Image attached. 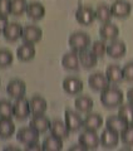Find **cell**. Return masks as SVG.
I'll return each instance as SVG.
<instances>
[{
    "label": "cell",
    "mask_w": 133,
    "mask_h": 151,
    "mask_svg": "<svg viewBox=\"0 0 133 151\" xmlns=\"http://www.w3.org/2000/svg\"><path fill=\"white\" fill-rule=\"evenodd\" d=\"M123 92L119 88L109 86L101 92V103L106 108H116L123 103Z\"/></svg>",
    "instance_id": "1"
},
{
    "label": "cell",
    "mask_w": 133,
    "mask_h": 151,
    "mask_svg": "<svg viewBox=\"0 0 133 151\" xmlns=\"http://www.w3.org/2000/svg\"><path fill=\"white\" fill-rule=\"evenodd\" d=\"M68 44L74 52H80L84 49H88L92 44L91 37L84 32H75L73 34H70L68 39Z\"/></svg>",
    "instance_id": "2"
},
{
    "label": "cell",
    "mask_w": 133,
    "mask_h": 151,
    "mask_svg": "<svg viewBox=\"0 0 133 151\" xmlns=\"http://www.w3.org/2000/svg\"><path fill=\"white\" fill-rule=\"evenodd\" d=\"M30 115H31V110H30L29 100H26L25 97L16 98L13 103V116L16 120H25Z\"/></svg>",
    "instance_id": "3"
},
{
    "label": "cell",
    "mask_w": 133,
    "mask_h": 151,
    "mask_svg": "<svg viewBox=\"0 0 133 151\" xmlns=\"http://www.w3.org/2000/svg\"><path fill=\"white\" fill-rule=\"evenodd\" d=\"M78 142L83 145L87 150H94L101 145V137L97 134V131L84 130L78 137Z\"/></svg>",
    "instance_id": "4"
},
{
    "label": "cell",
    "mask_w": 133,
    "mask_h": 151,
    "mask_svg": "<svg viewBox=\"0 0 133 151\" xmlns=\"http://www.w3.org/2000/svg\"><path fill=\"white\" fill-rule=\"evenodd\" d=\"M39 135H40V132H38L31 126H28V127H21V129L18 130L16 139L20 144L26 146V145L38 142L39 141Z\"/></svg>",
    "instance_id": "5"
},
{
    "label": "cell",
    "mask_w": 133,
    "mask_h": 151,
    "mask_svg": "<svg viewBox=\"0 0 133 151\" xmlns=\"http://www.w3.org/2000/svg\"><path fill=\"white\" fill-rule=\"evenodd\" d=\"M64 122H65V125L68 126L70 132H75V131H79L83 127L84 119H82V116L73 110H65Z\"/></svg>",
    "instance_id": "6"
},
{
    "label": "cell",
    "mask_w": 133,
    "mask_h": 151,
    "mask_svg": "<svg viewBox=\"0 0 133 151\" xmlns=\"http://www.w3.org/2000/svg\"><path fill=\"white\" fill-rule=\"evenodd\" d=\"M88 84L93 91L102 92L103 89H106V88H108L109 86H111V82H109V79L107 78L106 73L97 72V73H93V74L89 76Z\"/></svg>",
    "instance_id": "7"
},
{
    "label": "cell",
    "mask_w": 133,
    "mask_h": 151,
    "mask_svg": "<svg viewBox=\"0 0 133 151\" xmlns=\"http://www.w3.org/2000/svg\"><path fill=\"white\" fill-rule=\"evenodd\" d=\"M75 19L82 25H91L96 20V13L94 9L87 5H80L75 12Z\"/></svg>",
    "instance_id": "8"
},
{
    "label": "cell",
    "mask_w": 133,
    "mask_h": 151,
    "mask_svg": "<svg viewBox=\"0 0 133 151\" xmlns=\"http://www.w3.org/2000/svg\"><path fill=\"white\" fill-rule=\"evenodd\" d=\"M41 37H43V30L38 25H25L23 28L21 39L24 40V43L36 44L41 39Z\"/></svg>",
    "instance_id": "9"
},
{
    "label": "cell",
    "mask_w": 133,
    "mask_h": 151,
    "mask_svg": "<svg viewBox=\"0 0 133 151\" xmlns=\"http://www.w3.org/2000/svg\"><path fill=\"white\" fill-rule=\"evenodd\" d=\"M111 10H112V15L116 18L119 19L128 18L132 13V5L127 0H116L111 5Z\"/></svg>",
    "instance_id": "10"
},
{
    "label": "cell",
    "mask_w": 133,
    "mask_h": 151,
    "mask_svg": "<svg viewBox=\"0 0 133 151\" xmlns=\"http://www.w3.org/2000/svg\"><path fill=\"white\" fill-rule=\"evenodd\" d=\"M25 92H26L25 82L21 81V79H19V78L11 79L6 86V93L11 98H15V100L16 98H20V97H24Z\"/></svg>",
    "instance_id": "11"
},
{
    "label": "cell",
    "mask_w": 133,
    "mask_h": 151,
    "mask_svg": "<svg viewBox=\"0 0 133 151\" xmlns=\"http://www.w3.org/2000/svg\"><path fill=\"white\" fill-rule=\"evenodd\" d=\"M99 137H101V145L103 147L112 149V147H116L118 145V142H119V140H121V135L118 134V132L106 127Z\"/></svg>",
    "instance_id": "12"
},
{
    "label": "cell",
    "mask_w": 133,
    "mask_h": 151,
    "mask_svg": "<svg viewBox=\"0 0 133 151\" xmlns=\"http://www.w3.org/2000/svg\"><path fill=\"white\" fill-rule=\"evenodd\" d=\"M127 52L126 43L122 40L114 39L107 45V55H109L113 59H119Z\"/></svg>",
    "instance_id": "13"
},
{
    "label": "cell",
    "mask_w": 133,
    "mask_h": 151,
    "mask_svg": "<svg viewBox=\"0 0 133 151\" xmlns=\"http://www.w3.org/2000/svg\"><path fill=\"white\" fill-rule=\"evenodd\" d=\"M63 89L68 94H79L83 91V82L78 77H66L63 79Z\"/></svg>",
    "instance_id": "14"
},
{
    "label": "cell",
    "mask_w": 133,
    "mask_h": 151,
    "mask_svg": "<svg viewBox=\"0 0 133 151\" xmlns=\"http://www.w3.org/2000/svg\"><path fill=\"white\" fill-rule=\"evenodd\" d=\"M50 124L51 121L43 113V115H33L29 122V126H31L33 129H35L40 134H44V132H46L50 129Z\"/></svg>",
    "instance_id": "15"
},
{
    "label": "cell",
    "mask_w": 133,
    "mask_h": 151,
    "mask_svg": "<svg viewBox=\"0 0 133 151\" xmlns=\"http://www.w3.org/2000/svg\"><path fill=\"white\" fill-rule=\"evenodd\" d=\"M78 55H79L80 65L85 69H91L93 67H96L97 63H98V57L94 54L89 48L78 52Z\"/></svg>",
    "instance_id": "16"
},
{
    "label": "cell",
    "mask_w": 133,
    "mask_h": 151,
    "mask_svg": "<svg viewBox=\"0 0 133 151\" xmlns=\"http://www.w3.org/2000/svg\"><path fill=\"white\" fill-rule=\"evenodd\" d=\"M99 35L103 40H108V42H112L118 38L119 35V29L116 24L108 22V23H103V25L99 29Z\"/></svg>",
    "instance_id": "17"
},
{
    "label": "cell",
    "mask_w": 133,
    "mask_h": 151,
    "mask_svg": "<svg viewBox=\"0 0 133 151\" xmlns=\"http://www.w3.org/2000/svg\"><path fill=\"white\" fill-rule=\"evenodd\" d=\"M23 28L24 27H21L19 23H9L3 32V35L8 42H16L23 35Z\"/></svg>",
    "instance_id": "18"
},
{
    "label": "cell",
    "mask_w": 133,
    "mask_h": 151,
    "mask_svg": "<svg viewBox=\"0 0 133 151\" xmlns=\"http://www.w3.org/2000/svg\"><path fill=\"white\" fill-rule=\"evenodd\" d=\"M61 65L66 70H78L80 65L78 52L72 50V52L65 53L63 55V58H61Z\"/></svg>",
    "instance_id": "19"
},
{
    "label": "cell",
    "mask_w": 133,
    "mask_h": 151,
    "mask_svg": "<svg viewBox=\"0 0 133 151\" xmlns=\"http://www.w3.org/2000/svg\"><path fill=\"white\" fill-rule=\"evenodd\" d=\"M103 126V119L99 113H92L89 112L87 113V116L84 117V122H83V129L84 130H92V131H97Z\"/></svg>",
    "instance_id": "20"
},
{
    "label": "cell",
    "mask_w": 133,
    "mask_h": 151,
    "mask_svg": "<svg viewBox=\"0 0 133 151\" xmlns=\"http://www.w3.org/2000/svg\"><path fill=\"white\" fill-rule=\"evenodd\" d=\"M49 131H50L51 135L56 136V137H60L61 140L68 139L69 132H70L69 129H68V126L65 125V122L61 121V120H53L51 121Z\"/></svg>",
    "instance_id": "21"
},
{
    "label": "cell",
    "mask_w": 133,
    "mask_h": 151,
    "mask_svg": "<svg viewBox=\"0 0 133 151\" xmlns=\"http://www.w3.org/2000/svg\"><path fill=\"white\" fill-rule=\"evenodd\" d=\"M16 57L21 62H29L35 57V47L30 43H23L16 49Z\"/></svg>",
    "instance_id": "22"
},
{
    "label": "cell",
    "mask_w": 133,
    "mask_h": 151,
    "mask_svg": "<svg viewBox=\"0 0 133 151\" xmlns=\"http://www.w3.org/2000/svg\"><path fill=\"white\" fill-rule=\"evenodd\" d=\"M106 76L109 79V82L113 84H117V83H121L122 81H124L123 68L118 64H109L106 69Z\"/></svg>",
    "instance_id": "23"
},
{
    "label": "cell",
    "mask_w": 133,
    "mask_h": 151,
    "mask_svg": "<svg viewBox=\"0 0 133 151\" xmlns=\"http://www.w3.org/2000/svg\"><path fill=\"white\" fill-rule=\"evenodd\" d=\"M26 15L33 20H40L45 15V8L39 1H33L29 3L26 9Z\"/></svg>",
    "instance_id": "24"
},
{
    "label": "cell",
    "mask_w": 133,
    "mask_h": 151,
    "mask_svg": "<svg viewBox=\"0 0 133 151\" xmlns=\"http://www.w3.org/2000/svg\"><path fill=\"white\" fill-rule=\"evenodd\" d=\"M30 110H31V115H43L45 113L46 108H48V103H46L45 98H43L41 96H33L30 100Z\"/></svg>",
    "instance_id": "25"
},
{
    "label": "cell",
    "mask_w": 133,
    "mask_h": 151,
    "mask_svg": "<svg viewBox=\"0 0 133 151\" xmlns=\"http://www.w3.org/2000/svg\"><path fill=\"white\" fill-rule=\"evenodd\" d=\"M127 126H128V124L122 119L119 115H118V113H117V115L109 116L108 119L106 120V127H108V129L118 132V134H121V132L124 130Z\"/></svg>",
    "instance_id": "26"
},
{
    "label": "cell",
    "mask_w": 133,
    "mask_h": 151,
    "mask_svg": "<svg viewBox=\"0 0 133 151\" xmlns=\"http://www.w3.org/2000/svg\"><path fill=\"white\" fill-rule=\"evenodd\" d=\"M41 149L44 151H60L63 149V140L50 134V136L45 137L43 141Z\"/></svg>",
    "instance_id": "27"
},
{
    "label": "cell",
    "mask_w": 133,
    "mask_h": 151,
    "mask_svg": "<svg viewBox=\"0 0 133 151\" xmlns=\"http://www.w3.org/2000/svg\"><path fill=\"white\" fill-rule=\"evenodd\" d=\"M75 110L80 113H89L94 106L93 100L89 96H79L74 101Z\"/></svg>",
    "instance_id": "28"
},
{
    "label": "cell",
    "mask_w": 133,
    "mask_h": 151,
    "mask_svg": "<svg viewBox=\"0 0 133 151\" xmlns=\"http://www.w3.org/2000/svg\"><path fill=\"white\" fill-rule=\"evenodd\" d=\"M15 134V125L11 119H0V139H10Z\"/></svg>",
    "instance_id": "29"
},
{
    "label": "cell",
    "mask_w": 133,
    "mask_h": 151,
    "mask_svg": "<svg viewBox=\"0 0 133 151\" xmlns=\"http://www.w3.org/2000/svg\"><path fill=\"white\" fill-rule=\"evenodd\" d=\"M94 13H96V19L101 22L102 24H103V23L111 22V19L113 17L111 6L107 5V4H99V5L94 9Z\"/></svg>",
    "instance_id": "30"
},
{
    "label": "cell",
    "mask_w": 133,
    "mask_h": 151,
    "mask_svg": "<svg viewBox=\"0 0 133 151\" xmlns=\"http://www.w3.org/2000/svg\"><path fill=\"white\" fill-rule=\"evenodd\" d=\"M118 115L124 120L128 125H133V105L128 103H122L118 108Z\"/></svg>",
    "instance_id": "31"
},
{
    "label": "cell",
    "mask_w": 133,
    "mask_h": 151,
    "mask_svg": "<svg viewBox=\"0 0 133 151\" xmlns=\"http://www.w3.org/2000/svg\"><path fill=\"white\" fill-rule=\"evenodd\" d=\"M29 3L26 0H11V14L15 17H20L26 13Z\"/></svg>",
    "instance_id": "32"
},
{
    "label": "cell",
    "mask_w": 133,
    "mask_h": 151,
    "mask_svg": "<svg viewBox=\"0 0 133 151\" xmlns=\"http://www.w3.org/2000/svg\"><path fill=\"white\" fill-rule=\"evenodd\" d=\"M107 45L108 44H106V40H96L93 42V44H91V50L98 58H102L107 54Z\"/></svg>",
    "instance_id": "33"
},
{
    "label": "cell",
    "mask_w": 133,
    "mask_h": 151,
    "mask_svg": "<svg viewBox=\"0 0 133 151\" xmlns=\"http://www.w3.org/2000/svg\"><path fill=\"white\" fill-rule=\"evenodd\" d=\"M14 55L9 49L1 48L0 49V68H6L13 64Z\"/></svg>",
    "instance_id": "34"
},
{
    "label": "cell",
    "mask_w": 133,
    "mask_h": 151,
    "mask_svg": "<svg viewBox=\"0 0 133 151\" xmlns=\"http://www.w3.org/2000/svg\"><path fill=\"white\" fill-rule=\"evenodd\" d=\"M13 103L6 100H0V119H11Z\"/></svg>",
    "instance_id": "35"
},
{
    "label": "cell",
    "mask_w": 133,
    "mask_h": 151,
    "mask_svg": "<svg viewBox=\"0 0 133 151\" xmlns=\"http://www.w3.org/2000/svg\"><path fill=\"white\" fill-rule=\"evenodd\" d=\"M119 135L121 141L126 146H133V125H128Z\"/></svg>",
    "instance_id": "36"
},
{
    "label": "cell",
    "mask_w": 133,
    "mask_h": 151,
    "mask_svg": "<svg viewBox=\"0 0 133 151\" xmlns=\"http://www.w3.org/2000/svg\"><path fill=\"white\" fill-rule=\"evenodd\" d=\"M11 14V0H0V15L8 17Z\"/></svg>",
    "instance_id": "37"
},
{
    "label": "cell",
    "mask_w": 133,
    "mask_h": 151,
    "mask_svg": "<svg viewBox=\"0 0 133 151\" xmlns=\"http://www.w3.org/2000/svg\"><path fill=\"white\" fill-rule=\"evenodd\" d=\"M123 77L127 82H133V62H128L123 67Z\"/></svg>",
    "instance_id": "38"
},
{
    "label": "cell",
    "mask_w": 133,
    "mask_h": 151,
    "mask_svg": "<svg viewBox=\"0 0 133 151\" xmlns=\"http://www.w3.org/2000/svg\"><path fill=\"white\" fill-rule=\"evenodd\" d=\"M9 24V20H8V17H3L0 15V34L4 32V29L6 28V25Z\"/></svg>",
    "instance_id": "39"
},
{
    "label": "cell",
    "mask_w": 133,
    "mask_h": 151,
    "mask_svg": "<svg viewBox=\"0 0 133 151\" xmlns=\"http://www.w3.org/2000/svg\"><path fill=\"white\" fill-rule=\"evenodd\" d=\"M25 150H26V151H40V150H43V149H41V145H39L38 142H34V144L26 145V146H25Z\"/></svg>",
    "instance_id": "40"
},
{
    "label": "cell",
    "mask_w": 133,
    "mask_h": 151,
    "mask_svg": "<svg viewBox=\"0 0 133 151\" xmlns=\"http://www.w3.org/2000/svg\"><path fill=\"white\" fill-rule=\"evenodd\" d=\"M69 151H87V149L83 145H80L79 142L77 145H73L72 147H69Z\"/></svg>",
    "instance_id": "41"
},
{
    "label": "cell",
    "mask_w": 133,
    "mask_h": 151,
    "mask_svg": "<svg viewBox=\"0 0 133 151\" xmlns=\"http://www.w3.org/2000/svg\"><path fill=\"white\" fill-rule=\"evenodd\" d=\"M127 100H128V102H129L131 105H133V87L128 89V92H127Z\"/></svg>",
    "instance_id": "42"
},
{
    "label": "cell",
    "mask_w": 133,
    "mask_h": 151,
    "mask_svg": "<svg viewBox=\"0 0 133 151\" xmlns=\"http://www.w3.org/2000/svg\"><path fill=\"white\" fill-rule=\"evenodd\" d=\"M3 150H4V151H9V150H13V151H18L19 149H18V147H14L13 145H9V146H6V147H4Z\"/></svg>",
    "instance_id": "43"
},
{
    "label": "cell",
    "mask_w": 133,
    "mask_h": 151,
    "mask_svg": "<svg viewBox=\"0 0 133 151\" xmlns=\"http://www.w3.org/2000/svg\"><path fill=\"white\" fill-rule=\"evenodd\" d=\"M0 84H1V79H0Z\"/></svg>",
    "instance_id": "44"
}]
</instances>
